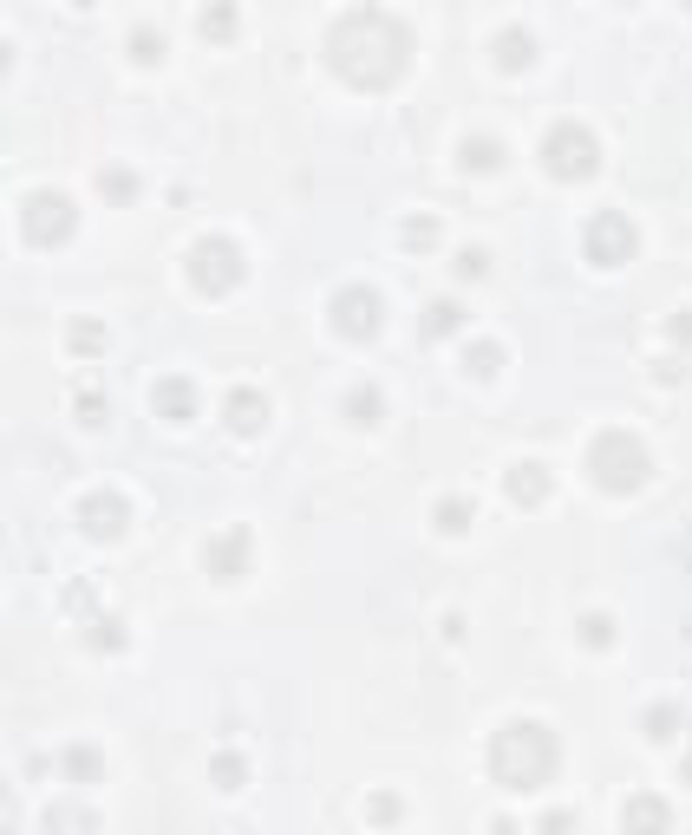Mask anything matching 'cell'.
Returning <instances> with one entry per match:
<instances>
[{"instance_id":"obj_18","label":"cell","mask_w":692,"mask_h":835,"mask_svg":"<svg viewBox=\"0 0 692 835\" xmlns=\"http://www.w3.org/2000/svg\"><path fill=\"white\" fill-rule=\"evenodd\" d=\"M209 777H216V783H222V790H242V777H249V764H242V757H236V751H222V757H216V764H209Z\"/></svg>"},{"instance_id":"obj_11","label":"cell","mask_w":692,"mask_h":835,"mask_svg":"<svg viewBox=\"0 0 692 835\" xmlns=\"http://www.w3.org/2000/svg\"><path fill=\"white\" fill-rule=\"evenodd\" d=\"M666 822H673L666 796H634L627 803V835H666Z\"/></svg>"},{"instance_id":"obj_4","label":"cell","mask_w":692,"mask_h":835,"mask_svg":"<svg viewBox=\"0 0 692 835\" xmlns=\"http://www.w3.org/2000/svg\"><path fill=\"white\" fill-rule=\"evenodd\" d=\"M542 164H549L562 183H582V177H595V164H601V144H595V131H588V124H555V131L542 137Z\"/></svg>"},{"instance_id":"obj_7","label":"cell","mask_w":692,"mask_h":835,"mask_svg":"<svg viewBox=\"0 0 692 835\" xmlns=\"http://www.w3.org/2000/svg\"><path fill=\"white\" fill-rule=\"evenodd\" d=\"M634 222L614 216V209H601L595 222H588V261H601V268H621V261H634Z\"/></svg>"},{"instance_id":"obj_5","label":"cell","mask_w":692,"mask_h":835,"mask_svg":"<svg viewBox=\"0 0 692 835\" xmlns=\"http://www.w3.org/2000/svg\"><path fill=\"white\" fill-rule=\"evenodd\" d=\"M190 281L203 294H229L242 281V248L229 242V235H203V242L190 248Z\"/></svg>"},{"instance_id":"obj_8","label":"cell","mask_w":692,"mask_h":835,"mask_svg":"<svg viewBox=\"0 0 692 835\" xmlns=\"http://www.w3.org/2000/svg\"><path fill=\"white\" fill-rule=\"evenodd\" d=\"M333 327L353 333V340H373V333H379V294H373V288L333 294Z\"/></svg>"},{"instance_id":"obj_26","label":"cell","mask_w":692,"mask_h":835,"mask_svg":"<svg viewBox=\"0 0 692 835\" xmlns=\"http://www.w3.org/2000/svg\"><path fill=\"white\" fill-rule=\"evenodd\" d=\"M464 522H471V503H464V496H451V503L438 509V529H464Z\"/></svg>"},{"instance_id":"obj_34","label":"cell","mask_w":692,"mask_h":835,"mask_svg":"<svg viewBox=\"0 0 692 835\" xmlns=\"http://www.w3.org/2000/svg\"><path fill=\"white\" fill-rule=\"evenodd\" d=\"M686 777H692V751H686Z\"/></svg>"},{"instance_id":"obj_25","label":"cell","mask_w":692,"mask_h":835,"mask_svg":"<svg viewBox=\"0 0 692 835\" xmlns=\"http://www.w3.org/2000/svg\"><path fill=\"white\" fill-rule=\"evenodd\" d=\"M582 640H588V646H608V640H614V620H608V614H588V620H582Z\"/></svg>"},{"instance_id":"obj_19","label":"cell","mask_w":692,"mask_h":835,"mask_svg":"<svg viewBox=\"0 0 692 835\" xmlns=\"http://www.w3.org/2000/svg\"><path fill=\"white\" fill-rule=\"evenodd\" d=\"M464 170H497V144L490 137H464Z\"/></svg>"},{"instance_id":"obj_12","label":"cell","mask_w":692,"mask_h":835,"mask_svg":"<svg viewBox=\"0 0 692 835\" xmlns=\"http://www.w3.org/2000/svg\"><path fill=\"white\" fill-rule=\"evenodd\" d=\"M222 418H229L236 431H262L268 425V398L262 392H229L222 398Z\"/></svg>"},{"instance_id":"obj_10","label":"cell","mask_w":692,"mask_h":835,"mask_svg":"<svg viewBox=\"0 0 692 835\" xmlns=\"http://www.w3.org/2000/svg\"><path fill=\"white\" fill-rule=\"evenodd\" d=\"M242 568H249V529H229L209 542V575L216 581H236Z\"/></svg>"},{"instance_id":"obj_33","label":"cell","mask_w":692,"mask_h":835,"mask_svg":"<svg viewBox=\"0 0 692 835\" xmlns=\"http://www.w3.org/2000/svg\"><path fill=\"white\" fill-rule=\"evenodd\" d=\"M673 340H679V346H692V314H679V320H673Z\"/></svg>"},{"instance_id":"obj_17","label":"cell","mask_w":692,"mask_h":835,"mask_svg":"<svg viewBox=\"0 0 692 835\" xmlns=\"http://www.w3.org/2000/svg\"><path fill=\"white\" fill-rule=\"evenodd\" d=\"M503 366V346L497 340H471L464 346V372H477V379H490V372Z\"/></svg>"},{"instance_id":"obj_13","label":"cell","mask_w":692,"mask_h":835,"mask_svg":"<svg viewBox=\"0 0 692 835\" xmlns=\"http://www.w3.org/2000/svg\"><path fill=\"white\" fill-rule=\"evenodd\" d=\"M157 411H164L170 425H183V418L196 411V385L190 379H157Z\"/></svg>"},{"instance_id":"obj_1","label":"cell","mask_w":692,"mask_h":835,"mask_svg":"<svg viewBox=\"0 0 692 835\" xmlns=\"http://www.w3.org/2000/svg\"><path fill=\"white\" fill-rule=\"evenodd\" d=\"M405 53H412V33H405L386 7H353V14H340V20H333V33H327L333 72L353 79V85H366V92H379V85L399 79Z\"/></svg>"},{"instance_id":"obj_30","label":"cell","mask_w":692,"mask_h":835,"mask_svg":"<svg viewBox=\"0 0 692 835\" xmlns=\"http://www.w3.org/2000/svg\"><path fill=\"white\" fill-rule=\"evenodd\" d=\"M366 816H373V822H399V796H373V803H366Z\"/></svg>"},{"instance_id":"obj_31","label":"cell","mask_w":692,"mask_h":835,"mask_svg":"<svg viewBox=\"0 0 692 835\" xmlns=\"http://www.w3.org/2000/svg\"><path fill=\"white\" fill-rule=\"evenodd\" d=\"M92 770H98L92 751H66V777H92Z\"/></svg>"},{"instance_id":"obj_6","label":"cell","mask_w":692,"mask_h":835,"mask_svg":"<svg viewBox=\"0 0 692 835\" xmlns=\"http://www.w3.org/2000/svg\"><path fill=\"white\" fill-rule=\"evenodd\" d=\"M72 222H79V209H72L59 190H40V196L20 203V235H27V242H66Z\"/></svg>"},{"instance_id":"obj_20","label":"cell","mask_w":692,"mask_h":835,"mask_svg":"<svg viewBox=\"0 0 692 835\" xmlns=\"http://www.w3.org/2000/svg\"><path fill=\"white\" fill-rule=\"evenodd\" d=\"M346 418H353V425H373V418H379V392H353V398H346Z\"/></svg>"},{"instance_id":"obj_14","label":"cell","mask_w":692,"mask_h":835,"mask_svg":"<svg viewBox=\"0 0 692 835\" xmlns=\"http://www.w3.org/2000/svg\"><path fill=\"white\" fill-rule=\"evenodd\" d=\"M490 53H497V66H510V72H523L529 59H536V40H529L523 27H503L497 40H490Z\"/></svg>"},{"instance_id":"obj_16","label":"cell","mask_w":692,"mask_h":835,"mask_svg":"<svg viewBox=\"0 0 692 835\" xmlns=\"http://www.w3.org/2000/svg\"><path fill=\"white\" fill-rule=\"evenodd\" d=\"M464 327V307L457 301H431L425 307V340H444V333H457Z\"/></svg>"},{"instance_id":"obj_23","label":"cell","mask_w":692,"mask_h":835,"mask_svg":"<svg viewBox=\"0 0 692 835\" xmlns=\"http://www.w3.org/2000/svg\"><path fill=\"white\" fill-rule=\"evenodd\" d=\"M203 33H209V40L236 33V7H209V14H203Z\"/></svg>"},{"instance_id":"obj_15","label":"cell","mask_w":692,"mask_h":835,"mask_svg":"<svg viewBox=\"0 0 692 835\" xmlns=\"http://www.w3.org/2000/svg\"><path fill=\"white\" fill-rule=\"evenodd\" d=\"M510 496L516 503H542V496H549V470L542 464H510Z\"/></svg>"},{"instance_id":"obj_27","label":"cell","mask_w":692,"mask_h":835,"mask_svg":"<svg viewBox=\"0 0 692 835\" xmlns=\"http://www.w3.org/2000/svg\"><path fill=\"white\" fill-rule=\"evenodd\" d=\"M105 196H138V177H131V170H105Z\"/></svg>"},{"instance_id":"obj_22","label":"cell","mask_w":692,"mask_h":835,"mask_svg":"<svg viewBox=\"0 0 692 835\" xmlns=\"http://www.w3.org/2000/svg\"><path fill=\"white\" fill-rule=\"evenodd\" d=\"M53 835H92V816H85V809H59V816H53Z\"/></svg>"},{"instance_id":"obj_3","label":"cell","mask_w":692,"mask_h":835,"mask_svg":"<svg viewBox=\"0 0 692 835\" xmlns=\"http://www.w3.org/2000/svg\"><path fill=\"white\" fill-rule=\"evenodd\" d=\"M647 470H653V457L634 431H601V438L588 444V477H595L601 490H640Z\"/></svg>"},{"instance_id":"obj_28","label":"cell","mask_w":692,"mask_h":835,"mask_svg":"<svg viewBox=\"0 0 692 835\" xmlns=\"http://www.w3.org/2000/svg\"><path fill=\"white\" fill-rule=\"evenodd\" d=\"M131 53H138V59H157V53H164V40H157V27H138V40H131Z\"/></svg>"},{"instance_id":"obj_24","label":"cell","mask_w":692,"mask_h":835,"mask_svg":"<svg viewBox=\"0 0 692 835\" xmlns=\"http://www.w3.org/2000/svg\"><path fill=\"white\" fill-rule=\"evenodd\" d=\"M72 346H79V353H98V346H105V327H98V320H79V327H72Z\"/></svg>"},{"instance_id":"obj_2","label":"cell","mask_w":692,"mask_h":835,"mask_svg":"<svg viewBox=\"0 0 692 835\" xmlns=\"http://www.w3.org/2000/svg\"><path fill=\"white\" fill-rule=\"evenodd\" d=\"M555 764H562V751H555L549 725L516 718V725H503L497 738H490V777H497L503 790H542V783L555 777Z\"/></svg>"},{"instance_id":"obj_9","label":"cell","mask_w":692,"mask_h":835,"mask_svg":"<svg viewBox=\"0 0 692 835\" xmlns=\"http://www.w3.org/2000/svg\"><path fill=\"white\" fill-rule=\"evenodd\" d=\"M79 522H85V535H98V542H118L125 522H131V503H125V496H111V490H98V496H85V503H79Z\"/></svg>"},{"instance_id":"obj_21","label":"cell","mask_w":692,"mask_h":835,"mask_svg":"<svg viewBox=\"0 0 692 835\" xmlns=\"http://www.w3.org/2000/svg\"><path fill=\"white\" fill-rule=\"evenodd\" d=\"M673 731H679V712H673V705H653V712H647V738H673Z\"/></svg>"},{"instance_id":"obj_32","label":"cell","mask_w":692,"mask_h":835,"mask_svg":"<svg viewBox=\"0 0 692 835\" xmlns=\"http://www.w3.org/2000/svg\"><path fill=\"white\" fill-rule=\"evenodd\" d=\"M542 829H549V835H568V829H575V816H568V809H555V816H542Z\"/></svg>"},{"instance_id":"obj_29","label":"cell","mask_w":692,"mask_h":835,"mask_svg":"<svg viewBox=\"0 0 692 835\" xmlns=\"http://www.w3.org/2000/svg\"><path fill=\"white\" fill-rule=\"evenodd\" d=\"M484 268H490V261H484V248H464V255H457V274H464V281H477Z\"/></svg>"}]
</instances>
